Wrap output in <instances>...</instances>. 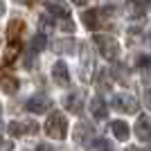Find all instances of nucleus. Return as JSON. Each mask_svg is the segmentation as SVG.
I'll return each mask as SVG.
<instances>
[{"instance_id": "aec40b11", "label": "nucleus", "mask_w": 151, "mask_h": 151, "mask_svg": "<svg viewBox=\"0 0 151 151\" xmlns=\"http://www.w3.org/2000/svg\"><path fill=\"white\" fill-rule=\"evenodd\" d=\"M63 23H61V27H63V32H75V25H72V20L70 18H61Z\"/></svg>"}, {"instance_id": "cd10ccee", "label": "nucleus", "mask_w": 151, "mask_h": 151, "mask_svg": "<svg viewBox=\"0 0 151 151\" xmlns=\"http://www.w3.org/2000/svg\"><path fill=\"white\" fill-rule=\"evenodd\" d=\"M0 133H2V124H0Z\"/></svg>"}, {"instance_id": "9b49d317", "label": "nucleus", "mask_w": 151, "mask_h": 151, "mask_svg": "<svg viewBox=\"0 0 151 151\" xmlns=\"http://www.w3.org/2000/svg\"><path fill=\"white\" fill-rule=\"evenodd\" d=\"M18 79L12 75V72H7V70H0V88L5 90V93H9V95H14L16 90H18Z\"/></svg>"}, {"instance_id": "4468645a", "label": "nucleus", "mask_w": 151, "mask_h": 151, "mask_svg": "<svg viewBox=\"0 0 151 151\" xmlns=\"http://www.w3.org/2000/svg\"><path fill=\"white\" fill-rule=\"evenodd\" d=\"M99 16H101L99 9H88V12H83L81 14V20H83V25H86V29H97L99 23H101Z\"/></svg>"}, {"instance_id": "a878e982", "label": "nucleus", "mask_w": 151, "mask_h": 151, "mask_svg": "<svg viewBox=\"0 0 151 151\" xmlns=\"http://www.w3.org/2000/svg\"><path fill=\"white\" fill-rule=\"evenodd\" d=\"M140 151H151V147H145V149H140Z\"/></svg>"}, {"instance_id": "f3484780", "label": "nucleus", "mask_w": 151, "mask_h": 151, "mask_svg": "<svg viewBox=\"0 0 151 151\" xmlns=\"http://www.w3.org/2000/svg\"><path fill=\"white\" fill-rule=\"evenodd\" d=\"M18 52H20V41H12V43H9V47L5 50V61H7V63L14 61V59L18 57Z\"/></svg>"}, {"instance_id": "5701e85b", "label": "nucleus", "mask_w": 151, "mask_h": 151, "mask_svg": "<svg viewBox=\"0 0 151 151\" xmlns=\"http://www.w3.org/2000/svg\"><path fill=\"white\" fill-rule=\"evenodd\" d=\"M16 2H20V5H34V0H16Z\"/></svg>"}, {"instance_id": "f03ea898", "label": "nucleus", "mask_w": 151, "mask_h": 151, "mask_svg": "<svg viewBox=\"0 0 151 151\" xmlns=\"http://www.w3.org/2000/svg\"><path fill=\"white\" fill-rule=\"evenodd\" d=\"M95 45H97L99 54L106 59V61H115V59L120 57V43H117L113 36L97 34V36H95Z\"/></svg>"}, {"instance_id": "dca6fc26", "label": "nucleus", "mask_w": 151, "mask_h": 151, "mask_svg": "<svg viewBox=\"0 0 151 151\" xmlns=\"http://www.w3.org/2000/svg\"><path fill=\"white\" fill-rule=\"evenodd\" d=\"M45 47H47V38H45V34H41V32H38L36 36H32V43H29V52L38 54V52H43Z\"/></svg>"}, {"instance_id": "423d86ee", "label": "nucleus", "mask_w": 151, "mask_h": 151, "mask_svg": "<svg viewBox=\"0 0 151 151\" xmlns=\"http://www.w3.org/2000/svg\"><path fill=\"white\" fill-rule=\"evenodd\" d=\"M27 111L29 113H36V115H43V113H47L52 108V99L47 97V95H43V93H36V95H32L29 99H27Z\"/></svg>"}, {"instance_id": "6e6552de", "label": "nucleus", "mask_w": 151, "mask_h": 151, "mask_svg": "<svg viewBox=\"0 0 151 151\" xmlns=\"http://www.w3.org/2000/svg\"><path fill=\"white\" fill-rule=\"evenodd\" d=\"M63 106L68 108V113L79 115L83 111V95L81 93H68L63 97Z\"/></svg>"}, {"instance_id": "2eb2a0df", "label": "nucleus", "mask_w": 151, "mask_h": 151, "mask_svg": "<svg viewBox=\"0 0 151 151\" xmlns=\"http://www.w3.org/2000/svg\"><path fill=\"white\" fill-rule=\"evenodd\" d=\"M111 131H113V135L117 140H129V135H131V131H129V124L126 122H122V120H115V122H111Z\"/></svg>"}, {"instance_id": "0eeeda50", "label": "nucleus", "mask_w": 151, "mask_h": 151, "mask_svg": "<svg viewBox=\"0 0 151 151\" xmlns=\"http://www.w3.org/2000/svg\"><path fill=\"white\" fill-rule=\"evenodd\" d=\"M135 135L140 142H151V117L149 115H140L135 120Z\"/></svg>"}, {"instance_id": "a211bd4d", "label": "nucleus", "mask_w": 151, "mask_h": 151, "mask_svg": "<svg viewBox=\"0 0 151 151\" xmlns=\"http://www.w3.org/2000/svg\"><path fill=\"white\" fill-rule=\"evenodd\" d=\"M38 29H41V34H45V36L54 29V23H52L50 16H41V18H38Z\"/></svg>"}, {"instance_id": "f8f14e48", "label": "nucleus", "mask_w": 151, "mask_h": 151, "mask_svg": "<svg viewBox=\"0 0 151 151\" xmlns=\"http://www.w3.org/2000/svg\"><path fill=\"white\" fill-rule=\"evenodd\" d=\"M90 113H93L95 120H106V115H108V106H106V101H104V97L101 95H97L93 101H90Z\"/></svg>"}, {"instance_id": "39448f33", "label": "nucleus", "mask_w": 151, "mask_h": 151, "mask_svg": "<svg viewBox=\"0 0 151 151\" xmlns=\"http://www.w3.org/2000/svg\"><path fill=\"white\" fill-rule=\"evenodd\" d=\"M38 131V124L32 120H12L7 124V133L12 138H23V135H34Z\"/></svg>"}, {"instance_id": "20e7f679", "label": "nucleus", "mask_w": 151, "mask_h": 151, "mask_svg": "<svg viewBox=\"0 0 151 151\" xmlns=\"http://www.w3.org/2000/svg\"><path fill=\"white\" fill-rule=\"evenodd\" d=\"M111 106H113L115 111H120V113H129V115H133V113H138L140 104H138V99H135L133 95H129V93H117V95H113V99H111Z\"/></svg>"}, {"instance_id": "b1692460", "label": "nucleus", "mask_w": 151, "mask_h": 151, "mask_svg": "<svg viewBox=\"0 0 151 151\" xmlns=\"http://www.w3.org/2000/svg\"><path fill=\"white\" fill-rule=\"evenodd\" d=\"M72 2H75V5H79V7H83L86 2H88V0H72Z\"/></svg>"}, {"instance_id": "4be33fe9", "label": "nucleus", "mask_w": 151, "mask_h": 151, "mask_svg": "<svg viewBox=\"0 0 151 151\" xmlns=\"http://www.w3.org/2000/svg\"><path fill=\"white\" fill-rule=\"evenodd\" d=\"M36 151H54V149L47 147V145H36Z\"/></svg>"}, {"instance_id": "1a4fd4ad", "label": "nucleus", "mask_w": 151, "mask_h": 151, "mask_svg": "<svg viewBox=\"0 0 151 151\" xmlns=\"http://www.w3.org/2000/svg\"><path fill=\"white\" fill-rule=\"evenodd\" d=\"M45 9L50 12V16L57 18H70V9L65 0H45Z\"/></svg>"}, {"instance_id": "bb28decb", "label": "nucleus", "mask_w": 151, "mask_h": 151, "mask_svg": "<svg viewBox=\"0 0 151 151\" xmlns=\"http://www.w3.org/2000/svg\"><path fill=\"white\" fill-rule=\"evenodd\" d=\"M0 113H2V104H0Z\"/></svg>"}, {"instance_id": "9d476101", "label": "nucleus", "mask_w": 151, "mask_h": 151, "mask_svg": "<svg viewBox=\"0 0 151 151\" xmlns=\"http://www.w3.org/2000/svg\"><path fill=\"white\" fill-rule=\"evenodd\" d=\"M52 77H54V81H57L59 86H68V83H70V72H68L65 61H57V63H54V68H52Z\"/></svg>"}, {"instance_id": "6ab92c4d", "label": "nucleus", "mask_w": 151, "mask_h": 151, "mask_svg": "<svg viewBox=\"0 0 151 151\" xmlns=\"http://www.w3.org/2000/svg\"><path fill=\"white\" fill-rule=\"evenodd\" d=\"M93 145L97 147L99 151H117V149L113 147V142H111V140H106V138H99V140H95Z\"/></svg>"}, {"instance_id": "412c9836", "label": "nucleus", "mask_w": 151, "mask_h": 151, "mask_svg": "<svg viewBox=\"0 0 151 151\" xmlns=\"http://www.w3.org/2000/svg\"><path fill=\"white\" fill-rule=\"evenodd\" d=\"M145 104H147V108L151 111V88H149V90L145 93Z\"/></svg>"}, {"instance_id": "393cba45", "label": "nucleus", "mask_w": 151, "mask_h": 151, "mask_svg": "<svg viewBox=\"0 0 151 151\" xmlns=\"http://www.w3.org/2000/svg\"><path fill=\"white\" fill-rule=\"evenodd\" d=\"M2 14H5V2L0 0V16H2Z\"/></svg>"}, {"instance_id": "ddd939ff", "label": "nucleus", "mask_w": 151, "mask_h": 151, "mask_svg": "<svg viewBox=\"0 0 151 151\" xmlns=\"http://www.w3.org/2000/svg\"><path fill=\"white\" fill-rule=\"evenodd\" d=\"M23 32H25V23L20 18H14L12 23H9V27H7V38H9V43H12V41H20Z\"/></svg>"}, {"instance_id": "7ed1b4c3", "label": "nucleus", "mask_w": 151, "mask_h": 151, "mask_svg": "<svg viewBox=\"0 0 151 151\" xmlns=\"http://www.w3.org/2000/svg\"><path fill=\"white\" fill-rule=\"evenodd\" d=\"M72 140H75V145L79 147L81 151H88L95 142V129L86 122H79L75 126V133H72Z\"/></svg>"}, {"instance_id": "f257e3e1", "label": "nucleus", "mask_w": 151, "mask_h": 151, "mask_svg": "<svg viewBox=\"0 0 151 151\" xmlns=\"http://www.w3.org/2000/svg\"><path fill=\"white\" fill-rule=\"evenodd\" d=\"M45 133L52 140H63L68 135V120H65V115L61 111H52L50 113V117L45 122Z\"/></svg>"}]
</instances>
